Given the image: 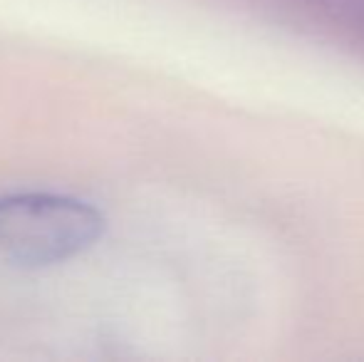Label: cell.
Listing matches in <instances>:
<instances>
[{
  "label": "cell",
  "instance_id": "cell-1",
  "mask_svg": "<svg viewBox=\"0 0 364 362\" xmlns=\"http://www.w3.org/2000/svg\"><path fill=\"white\" fill-rule=\"evenodd\" d=\"M105 216L95 206L55 193L0 198V253L23 266H53L95 246Z\"/></svg>",
  "mask_w": 364,
  "mask_h": 362
}]
</instances>
